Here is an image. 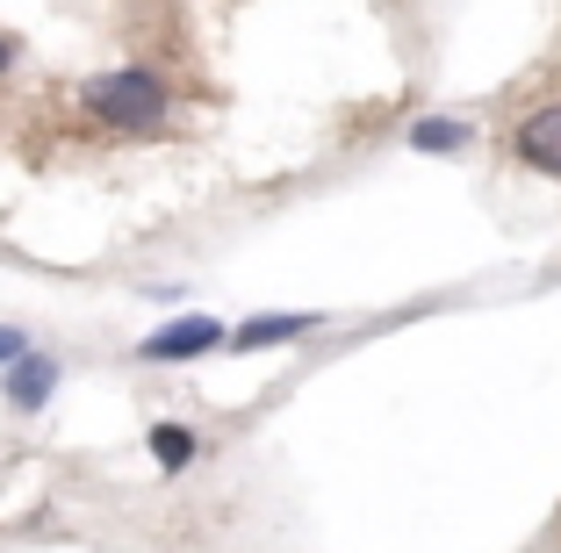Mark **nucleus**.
<instances>
[{
	"mask_svg": "<svg viewBox=\"0 0 561 553\" xmlns=\"http://www.w3.org/2000/svg\"><path fill=\"white\" fill-rule=\"evenodd\" d=\"M87 108L108 130H159L165 123V87L151 72H101L87 80Z\"/></svg>",
	"mask_w": 561,
	"mask_h": 553,
	"instance_id": "nucleus-1",
	"label": "nucleus"
},
{
	"mask_svg": "<svg viewBox=\"0 0 561 553\" xmlns=\"http://www.w3.org/2000/svg\"><path fill=\"white\" fill-rule=\"evenodd\" d=\"M209 345H224V324H216V316H173V324H159L145 338V359H195V353H209Z\"/></svg>",
	"mask_w": 561,
	"mask_h": 553,
	"instance_id": "nucleus-2",
	"label": "nucleus"
},
{
	"mask_svg": "<svg viewBox=\"0 0 561 553\" xmlns=\"http://www.w3.org/2000/svg\"><path fill=\"white\" fill-rule=\"evenodd\" d=\"M512 151L533 165V173L561 180V108H540V115H526V123H518V137H512Z\"/></svg>",
	"mask_w": 561,
	"mask_h": 553,
	"instance_id": "nucleus-3",
	"label": "nucleus"
},
{
	"mask_svg": "<svg viewBox=\"0 0 561 553\" xmlns=\"http://www.w3.org/2000/svg\"><path fill=\"white\" fill-rule=\"evenodd\" d=\"M58 389V359H15V367H8V403L15 410H44V395Z\"/></svg>",
	"mask_w": 561,
	"mask_h": 553,
	"instance_id": "nucleus-4",
	"label": "nucleus"
},
{
	"mask_svg": "<svg viewBox=\"0 0 561 553\" xmlns=\"http://www.w3.org/2000/svg\"><path fill=\"white\" fill-rule=\"evenodd\" d=\"M302 331H317V316L310 310H288V316H252V324H238V353H260V345H288V338H302Z\"/></svg>",
	"mask_w": 561,
	"mask_h": 553,
	"instance_id": "nucleus-5",
	"label": "nucleus"
},
{
	"mask_svg": "<svg viewBox=\"0 0 561 553\" xmlns=\"http://www.w3.org/2000/svg\"><path fill=\"white\" fill-rule=\"evenodd\" d=\"M468 137H476V130H468L461 115H425V123H411V145L417 151H461Z\"/></svg>",
	"mask_w": 561,
	"mask_h": 553,
	"instance_id": "nucleus-6",
	"label": "nucleus"
},
{
	"mask_svg": "<svg viewBox=\"0 0 561 553\" xmlns=\"http://www.w3.org/2000/svg\"><path fill=\"white\" fill-rule=\"evenodd\" d=\"M151 460H159L165 474H181L187 460H195V431H181V424H151Z\"/></svg>",
	"mask_w": 561,
	"mask_h": 553,
	"instance_id": "nucleus-7",
	"label": "nucleus"
},
{
	"mask_svg": "<svg viewBox=\"0 0 561 553\" xmlns=\"http://www.w3.org/2000/svg\"><path fill=\"white\" fill-rule=\"evenodd\" d=\"M0 359H8V367H15V359H30V353H22V331L0 324Z\"/></svg>",
	"mask_w": 561,
	"mask_h": 553,
	"instance_id": "nucleus-8",
	"label": "nucleus"
},
{
	"mask_svg": "<svg viewBox=\"0 0 561 553\" xmlns=\"http://www.w3.org/2000/svg\"><path fill=\"white\" fill-rule=\"evenodd\" d=\"M8 66H15V44H8V36H0V72H8Z\"/></svg>",
	"mask_w": 561,
	"mask_h": 553,
	"instance_id": "nucleus-9",
	"label": "nucleus"
}]
</instances>
